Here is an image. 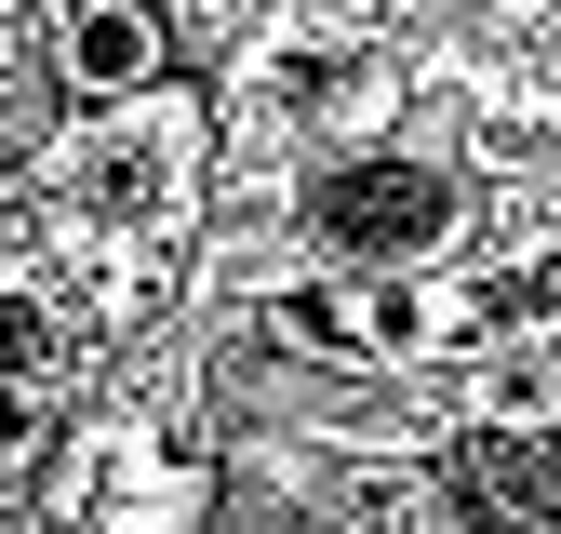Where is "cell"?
<instances>
[{"label":"cell","instance_id":"1","mask_svg":"<svg viewBox=\"0 0 561 534\" xmlns=\"http://www.w3.org/2000/svg\"><path fill=\"white\" fill-rule=\"evenodd\" d=\"M201 200H215V107H201L187 81H148L121 107H81L54 148V214L81 241H174L201 228Z\"/></svg>","mask_w":561,"mask_h":534},{"label":"cell","instance_id":"2","mask_svg":"<svg viewBox=\"0 0 561 534\" xmlns=\"http://www.w3.org/2000/svg\"><path fill=\"white\" fill-rule=\"evenodd\" d=\"M295 228L321 267H455V241L481 228V174L455 148L362 134V148H321V174L295 187Z\"/></svg>","mask_w":561,"mask_h":534},{"label":"cell","instance_id":"3","mask_svg":"<svg viewBox=\"0 0 561 534\" xmlns=\"http://www.w3.org/2000/svg\"><path fill=\"white\" fill-rule=\"evenodd\" d=\"M267 321L295 334L308 361L334 374H401V361H442L481 334V294L455 267H308V281H280Z\"/></svg>","mask_w":561,"mask_h":534},{"label":"cell","instance_id":"4","mask_svg":"<svg viewBox=\"0 0 561 534\" xmlns=\"http://www.w3.org/2000/svg\"><path fill=\"white\" fill-rule=\"evenodd\" d=\"M41 495H54V534H201V467H187L148 415L54 428Z\"/></svg>","mask_w":561,"mask_h":534},{"label":"cell","instance_id":"5","mask_svg":"<svg viewBox=\"0 0 561 534\" xmlns=\"http://www.w3.org/2000/svg\"><path fill=\"white\" fill-rule=\"evenodd\" d=\"M254 107L280 134H308V148H362V134L388 120V54L347 40V27H295L254 54Z\"/></svg>","mask_w":561,"mask_h":534},{"label":"cell","instance_id":"6","mask_svg":"<svg viewBox=\"0 0 561 534\" xmlns=\"http://www.w3.org/2000/svg\"><path fill=\"white\" fill-rule=\"evenodd\" d=\"M54 81H67V107H121V94L174 81L161 0H67V14H54Z\"/></svg>","mask_w":561,"mask_h":534},{"label":"cell","instance_id":"7","mask_svg":"<svg viewBox=\"0 0 561 534\" xmlns=\"http://www.w3.org/2000/svg\"><path fill=\"white\" fill-rule=\"evenodd\" d=\"M54 361H67V307L41 281H0V387H54Z\"/></svg>","mask_w":561,"mask_h":534}]
</instances>
